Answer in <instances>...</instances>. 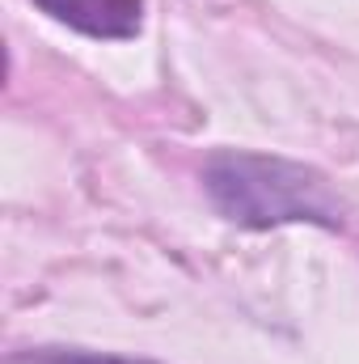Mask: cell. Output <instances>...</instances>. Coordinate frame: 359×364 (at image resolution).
Masks as SVG:
<instances>
[{
	"label": "cell",
	"mask_w": 359,
	"mask_h": 364,
	"mask_svg": "<svg viewBox=\"0 0 359 364\" xmlns=\"http://www.w3.org/2000/svg\"><path fill=\"white\" fill-rule=\"evenodd\" d=\"M203 191L211 208L237 229H279V225L343 229L351 216L338 186L317 166L279 153L216 149L203 161Z\"/></svg>",
	"instance_id": "6da1fadb"
},
{
	"label": "cell",
	"mask_w": 359,
	"mask_h": 364,
	"mask_svg": "<svg viewBox=\"0 0 359 364\" xmlns=\"http://www.w3.org/2000/svg\"><path fill=\"white\" fill-rule=\"evenodd\" d=\"M51 21L93 43H127L144 26V0H34Z\"/></svg>",
	"instance_id": "7a4b0ae2"
},
{
	"label": "cell",
	"mask_w": 359,
	"mask_h": 364,
	"mask_svg": "<svg viewBox=\"0 0 359 364\" xmlns=\"http://www.w3.org/2000/svg\"><path fill=\"white\" fill-rule=\"evenodd\" d=\"M4 364H157L144 356H118V352H89V348H17Z\"/></svg>",
	"instance_id": "3957f363"
}]
</instances>
